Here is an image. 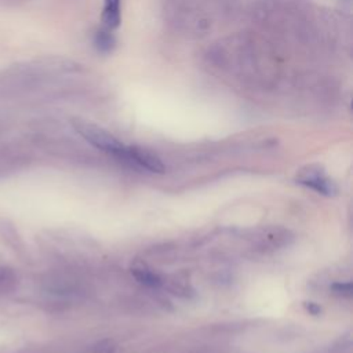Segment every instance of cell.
I'll use <instances>...</instances> for the list:
<instances>
[{
  "label": "cell",
  "mask_w": 353,
  "mask_h": 353,
  "mask_svg": "<svg viewBox=\"0 0 353 353\" xmlns=\"http://www.w3.org/2000/svg\"><path fill=\"white\" fill-rule=\"evenodd\" d=\"M73 128L79 135H81L88 143L95 146L97 149L106 152L109 154H113L119 159L123 157L125 145L120 142L114 135H112L109 131L103 130L102 127L92 124L90 121L84 120H73L72 121Z\"/></svg>",
  "instance_id": "cell-1"
},
{
  "label": "cell",
  "mask_w": 353,
  "mask_h": 353,
  "mask_svg": "<svg viewBox=\"0 0 353 353\" xmlns=\"http://www.w3.org/2000/svg\"><path fill=\"white\" fill-rule=\"evenodd\" d=\"M121 159H124L149 172L161 174L165 171V165L161 161V159L156 153L150 152L149 149L141 148V146H125V150H124V154Z\"/></svg>",
  "instance_id": "cell-2"
},
{
  "label": "cell",
  "mask_w": 353,
  "mask_h": 353,
  "mask_svg": "<svg viewBox=\"0 0 353 353\" xmlns=\"http://www.w3.org/2000/svg\"><path fill=\"white\" fill-rule=\"evenodd\" d=\"M296 181L301 185H305V186H307L321 194H325V196H331L336 192L334 182L330 178H327V175L320 168L309 167V168L301 171Z\"/></svg>",
  "instance_id": "cell-3"
},
{
  "label": "cell",
  "mask_w": 353,
  "mask_h": 353,
  "mask_svg": "<svg viewBox=\"0 0 353 353\" xmlns=\"http://www.w3.org/2000/svg\"><path fill=\"white\" fill-rule=\"evenodd\" d=\"M120 3L121 0H103L102 7V22L108 30L116 29L120 25Z\"/></svg>",
  "instance_id": "cell-4"
},
{
  "label": "cell",
  "mask_w": 353,
  "mask_h": 353,
  "mask_svg": "<svg viewBox=\"0 0 353 353\" xmlns=\"http://www.w3.org/2000/svg\"><path fill=\"white\" fill-rule=\"evenodd\" d=\"M132 276L142 284L148 285V287H157L161 284V279L159 274L153 273L149 269H143V268H135L132 269Z\"/></svg>",
  "instance_id": "cell-5"
},
{
  "label": "cell",
  "mask_w": 353,
  "mask_h": 353,
  "mask_svg": "<svg viewBox=\"0 0 353 353\" xmlns=\"http://www.w3.org/2000/svg\"><path fill=\"white\" fill-rule=\"evenodd\" d=\"M95 46L99 51H109L113 46V37L109 30H101L95 34Z\"/></svg>",
  "instance_id": "cell-6"
},
{
  "label": "cell",
  "mask_w": 353,
  "mask_h": 353,
  "mask_svg": "<svg viewBox=\"0 0 353 353\" xmlns=\"http://www.w3.org/2000/svg\"><path fill=\"white\" fill-rule=\"evenodd\" d=\"M88 353H119V347L116 346V343L113 341L105 339V341H99L97 342Z\"/></svg>",
  "instance_id": "cell-7"
},
{
  "label": "cell",
  "mask_w": 353,
  "mask_h": 353,
  "mask_svg": "<svg viewBox=\"0 0 353 353\" xmlns=\"http://www.w3.org/2000/svg\"><path fill=\"white\" fill-rule=\"evenodd\" d=\"M332 291L339 294V295H345V296H350L352 295V283L350 281H339V283H335L332 284Z\"/></svg>",
  "instance_id": "cell-8"
},
{
  "label": "cell",
  "mask_w": 353,
  "mask_h": 353,
  "mask_svg": "<svg viewBox=\"0 0 353 353\" xmlns=\"http://www.w3.org/2000/svg\"><path fill=\"white\" fill-rule=\"evenodd\" d=\"M306 307H307V310H310L313 314H317V313L320 312V307H319L316 303H309V305H306Z\"/></svg>",
  "instance_id": "cell-9"
}]
</instances>
